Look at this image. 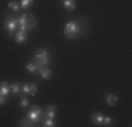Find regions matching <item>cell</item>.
I'll return each mask as SVG.
<instances>
[{
    "label": "cell",
    "mask_w": 132,
    "mask_h": 127,
    "mask_svg": "<svg viewBox=\"0 0 132 127\" xmlns=\"http://www.w3.org/2000/svg\"><path fill=\"white\" fill-rule=\"evenodd\" d=\"M7 7H9V10H11L13 13H18L20 11V3L18 2H10L7 4Z\"/></svg>",
    "instance_id": "2e32d148"
},
{
    "label": "cell",
    "mask_w": 132,
    "mask_h": 127,
    "mask_svg": "<svg viewBox=\"0 0 132 127\" xmlns=\"http://www.w3.org/2000/svg\"><path fill=\"white\" fill-rule=\"evenodd\" d=\"M32 3H34V0H20V7H23L24 10H28Z\"/></svg>",
    "instance_id": "ac0fdd59"
},
{
    "label": "cell",
    "mask_w": 132,
    "mask_h": 127,
    "mask_svg": "<svg viewBox=\"0 0 132 127\" xmlns=\"http://www.w3.org/2000/svg\"><path fill=\"white\" fill-rule=\"evenodd\" d=\"M105 102H107V104H108V106H115V104H117V102H118L117 95L108 93V95L105 96Z\"/></svg>",
    "instance_id": "7c38bea8"
},
{
    "label": "cell",
    "mask_w": 132,
    "mask_h": 127,
    "mask_svg": "<svg viewBox=\"0 0 132 127\" xmlns=\"http://www.w3.org/2000/svg\"><path fill=\"white\" fill-rule=\"evenodd\" d=\"M28 117L32 120L34 123H39L42 122V117H44V110L41 109L39 106H31L30 110H28Z\"/></svg>",
    "instance_id": "5b68a950"
},
{
    "label": "cell",
    "mask_w": 132,
    "mask_h": 127,
    "mask_svg": "<svg viewBox=\"0 0 132 127\" xmlns=\"http://www.w3.org/2000/svg\"><path fill=\"white\" fill-rule=\"evenodd\" d=\"M13 37H14V41L17 44H24L27 41V38H28V34L24 33V31H17Z\"/></svg>",
    "instance_id": "9c48e42d"
},
{
    "label": "cell",
    "mask_w": 132,
    "mask_h": 127,
    "mask_svg": "<svg viewBox=\"0 0 132 127\" xmlns=\"http://www.w3.org/2000/svg\"><path fill=\"white\" fill-rule=\"evenodd\" d=\"M34 61L35 64L39 66H48L49 61H51V58H49V52L46 50H38L35 52V55H34Z\"/></svg>",
    "instance_id": "277c9868"
},
{
    "label": "cell",
    "mask_w": 132,
    "mask_h": 127,
    "mask_svg": "<svg viewBox=\"0 0 132 127\" xmlns=\"http://www.w3.org/2000/svg\"><path fill=\"white\" fill-rule=\"evenodd\" d=\"M34 124H35V123H34L28 116L24 117V119H21V122H20V126H23V127H30V126H34Z\"/></svg>",
    "instance_id": "e0dca14e"
},
{
    "label": "cell",
    "mask_w": 132,
    "mask_h": 127,
    "mask_svg": "<svg viewBox=\"0 0 132 127\" xmlns=\"http://www.w3.org/2000/svg\"><path fill=\"white\" fill-rule=\"evenodd\" d=\"M3 25H4L6 31H7V34L10 37H13L15 33H17V28H18V20L15 16H11V14H7L4 17V23H3Z\"/></svg>",
    "instance_id": "3957f363"
},
{
    "label": "cell",
    "mask_w": 132,
    "mask_h": 127,
    "mask_svg": "<svg viewBox=\"0 0 132 127\" xmlns=\"http://www.w3.org/2000/svg\"><path fill=\"white\" fill-rule=\"evenodd\" d=\"M27 71L30 72V74H38V65H37L34 61H31V62H28L27 64Z\"/></svg>",
    "instance_id": "5bb4252c"
},
{
    "label": "cell",
    "mask_w": 132,
    "mask_h": 127,
    "mask_svg": "<svg viewBox=\"0 0 132 127\" xmlns=\"http://www.w3.org/2000/svg\"><path fill=\"white\" fill-rule=\"evenodd\" d=\"M17 20H18L20 31H24V33H28L30 30L37 27V18L31 13H23V14H20L17 17Z\"/></svg>",
    "instance_id": "7a4b0ae2"
},
{
    "label": "cell",
    "mask_w": 132,
    "mask_h": 127,
    "mask_svg": "<svg viewBox=\"0 0 132 127\" xmlns=\"http://www.w3.org/2000/svg\"><path fill=\"white\" fill-rule=\"evenodd\" d=\"M10 93H11L10 83H9V82H6V81L0 82V95H2V96H6V97H7Z\"/></svg>",
    "instance_id": "52a82bcc"
},
{
    "label": "cell",
    "mask_w": 132,
    "mask_h": 127,
    "mask_svg": "<svg viewBox=\"0 0 132 127\" xmlns=\"http://www.w3.org/2000/svg\"><path fill=\"white\" fill-rule=\"evenodd\" d=\"M20 107H27L28 106V99H26V97H21L20 99Z\"/></svg>",
    "instance_id": "44dd1931"
},
{
    "label": "cell",
    "mask_w": 132,
    "mask_h": 127,
    "mask_svg": "<svg viewBox=\"0 0 132 127\" xmlns=\"http://www.w3.org/2000/svg\"><path fill=\"white\" fill-rule=\"evenodd\" d=\"M62 4H63L66 10H70V11L76 9V2L75 0H62Z\"/></svg>",
    "instance_id": "4fadbf2b"
},
{
    "label": "cell",
    "mask_w": 132,
    "mask_h": 127,
    "mask_svg": "<svg viewBox=\"0 0 132 127\" xmlns=\"http://www.w3.org/2000/svg\"><path fill=\"white\" fill-rule=\"evenodd\" d=\"M37 85H34V83H24L23 86H21V90L24 92V93H27V95H35L37 93Z\"/></svg>",
    "instance_id": "8992f818"
},
{
    "label": "cell",
    "mask_w": 132,
    "mask_h": 127,
    "mask_svg": "<svg viewBox=\"0 0 132 127\" xmlns=\"http://www.w3.org/2000/svg\"><path fill=\"white\" fill-rule=\"evenodd\" d=\"M38 75L42 79H49L51 75H52V71H51V68H48V66H39L38 68Z\"/></svg>",
    "instance_id": "ba28073f"
},
{
    "label": "cell",
    "mask_w": 132,
    "mask_h": 127,
    "mask_svg": "<svg viewBox=\"0 0 132 127\" xmlns=\"http://www.w3.org/2000/svg\"><path fill=\"white\" fill-rule=\"evenodd\" d=\"M103 119H104V116H103L100 112H96V113L92 116V122H93L96 126H101V124H103Z\"/></svg>",
    "instance_id": "8fae6325"
},
{
    "label": "cell",
    "mask_w": 132,
    "mask_h": 127,
    "mask_svg": "<svg viewBox=\"0 0 132 127\" xmlns=\"http://www.w3.org/2000/svg\"><path fill=\"white\" fill-rule=\"evenodd\" d=\"M42 126H44V127H52V126H55L53 119H51V117H46V119H44V120H42Z\"/></svg>",
    "instance_id": "d6986e66"
},
{
    "label": "cell",
    "mask_w": 132,
    "mask_h": 127,
    "mask_svg": "<svg viewBox=\"0 0 132 127\" xmlns=\"http://www.w3.org/2000/svg\"><path fill=\"white\" fill-rule=\"evenodd\" d=\"M10 88H11V92H13L14 96H18V95H20V92H21V83L14 82V83L10 85Z\"/></svg>",
    "instance_id": "9a60e30c"
},
{
    "label": "cell",
    "mask_w": 132,
    "mask_h": 127,
    "mask_svg": "<svg viewBox=\"0 0 132 127\" xmlns=\"http://www.w3.org/2000/svg\"><path fill=\"white\" fill-rule=\"evenodd\" d=\"M6 99H7L6 96H2V95H0V106H3V104L6 103Z\"/></svg>",
    "instance_id": "7402d4cb"
},
{
    "label": "cell",
    "mask_w": 132,
    "mask_h": 127,
    "mask_svg": "<svg viewBox=\"0 0 132 127\" xmlns=\"http://www.w3.org/2000/svg\"><path fill=\"white\" fill-rule=\"evenodd\" d=\"M114 124V119H111V117H104V119H103V124L101 126H112Z\"/></svg>",
    "instance_id": "ffe728a7"
},
{
    "label": "cell",
    "mask_w": 132,
    "mask_h": 127,
    "mask_svg": "<svg viewBox=\"0 0 132 127\" xmlns=\"http://www.w3.org/2000/svg\"><path fill=\"white\" fill-rule=\"evenodd\" d=\"M56 112H58V109H56L53 104H49V106H46V109H45V116L46 117H51V119H55L56 117Z\"/></svg>",
    "instance_id": "30bf717a"
},
{
    "label": "cell",
    "mask_w": 132,
    "mask_h": 127,
    "mask_svg": "<svg viewBox=\"0 0 132 127\" xmlns=\"http://www.w3.org/2000/svg\"><path fill=\"white\" fill-rule=\"evenodd\" d=\"M84 33H86V28L81 27V23H79V21L70 20L65 25V37L69 40H75Z\"/></svg>",
    "instance_id": "6da1fadb"
}]
</instances>
